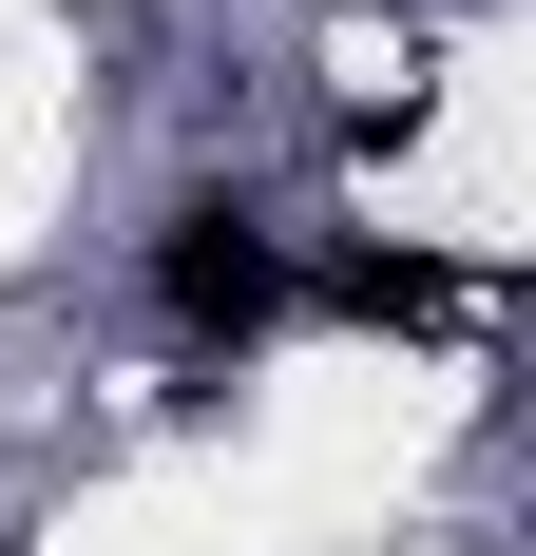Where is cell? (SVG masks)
<instances>
[{
	"mask_svg": "<svg viewBox=\"0 0 536 556\" xmlns=\"http://www.w3.org/2000/svg\"><path fill=\"white\" fill-rule=\"evenodd\" d=\"M154 307L192 345H250L268 307H288V250H268V212H230V192H192V212L154 230Z\"/></svg>",
	"mask_w": 536,
	"mask_h": 556,
	"instance_id": "obj_1",
	"label": "cell"
},
{
	"mask_svg": "<svg viewBox=\"0 0 536 556\" xmlns=\"http://www.w3.org/2000/svg\"><path fill=\"white\" fill-rule=\"evenodd\" d=\"M326 307H345V327L441 345V327H480V269H441V250H345V269H326Z\"/></svg>",
	"mask_w": 536,
	"mask_h": 556,
	"instance_id": "obj_2",
	"label": "cell"
}]
</instances>
